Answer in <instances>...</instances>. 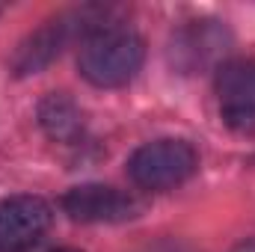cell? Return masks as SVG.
<instances>
[{
	"label": "cell",
	"instance_id": "cell-8",
	"mask_svg": "<svg viewBox=\"0 0 255 252\" xmlns=\"http://www.w3.org/2000/svg\"><path fill=\"white\" fill-rule=\"evenodd\" d=\"M54 252H77V250H54Z\"/></svg>",
	"mask_w": 255,
	"mask_h": 252
},
{
	"label": "cell",
	"instance_id": "cell-2",
	"mask_svg": "<svg viewBox=\"0 0 255 252\" xmlns=\"http://www.w3.org/2000/svg\"><path fill=\"white\" fill-rule=\"evenodd\" d=\"M196 148L184 139H154L139 145L128 160V175L142 190H172L196 172Z\"/></svg>",
	"mask_w": 255,
	"mask_h": 252
},
{
	"label": "cell",
	"instance_id": "cell-7",
	"mask_svg": "<svg viewBox=\"0 0 255 252\" xmlns=\"http://www.w3.org/2000/svg\"><path fill=\"white\" fill-rule=\"evenodd\" d=\"M232 252H255V241H244V244H238Z\"/></svg>",
	"mask_w": 255,
	"mask_h": 252
},
{
	"label": "cell",
	"instance_id": "cell-1",
	"mask_svg": "<svg viewBox=\"0 0 255 252\" xmlns=\"http://www.w3.org/2000/svg\"><path fill=\"white\" fill-rule=\"evenodd\" d=\"M142 57H145V45L133 30L101 24L83 36L77 51V68L92 86L113 89V86H125L139 71Z\"/></svg>",
	"mask_w": 255,
	"mask_h": 252
},
{
	"label": "cell",
	"instance_id": "cell-5",
	"mask_svg": "<svg viewBox=\"0 0 255 252\" xmlns=\"http://www.w3.org/2000/svg\"><path fill=\"white\" fill-rule=\"evenodd\" d=\"M63 211L77 223H119L136 211V205L128 193L116 187L83 184V187H71L63 196Z\"/></svg>",
	"mask_w": 255,
	"mask_h": 252
},
{
	"label": "cell",
	"instance_id": "cell-3",
	"mask_svg": "<svg viewBox=\"0 0 255 252\" xmlns=\"http://www.w3.org/2000/svg\"><path fill=\"white\" fill-rule=\"evenodd\" d=\"M220 116L232 130H255V60H235L217 71Z\"/></svg>",
	"mask_w": 255,
	"mask_h": 252
},
{
	"label": "cell",
	"instance_id": "cell-6",
	"mask_svg": "<svg viewBox=\"0 0 255 252\" xmlns=\"http://www.w3.org/2000/svg\"><path fill=\"white\" fill-rule=\"evenodd\" d=\"M39 122L54 139H74L83 127L80 110L65 95H48L39 107Z\"/></svg>",
	"mask_w": 255,
	"mask_h": 252
},
{
	"label": "cell",
	"instance_id": "cell-4",
	"mask_svg": "<svg viewBox=\"0 0 255 252\" xmlns=\"http://www.w3.org/2000/svg\"><path fill=\"white\" fill-rule=\"evenodd\" d=\"M51 226V205L39 196H9L0 202V252H24Z\"/></svg>",
	"mask_w": 255,
	"mask_h": 252
}]
</instances>
